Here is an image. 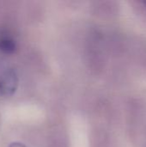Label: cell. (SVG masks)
Wrapping results in <instances>:
<instances>
[{"label": "cell", "mask_w": 146, "mask_h": 147, "mask_svg": "<svg viewBox=\"0 0 146 147\" xmlns=\"http://www.w3.org/2000/svg\"><path fill=\"white\" fill-rule=\"evenodd\" d=\"M9 147H26L24 145H22V144H20V143H14V144H12V145H10V146Z\"/></svg>", "instance_id": "obj_3"}, {"label": "cell", "mask_w": 146, "mask_h": 147, "mask_svg": "<svg viewBox=\"0 0 146 147\" xmlns=\"http://www.w3.org/2000/svg\"><path fill=\"white\" fill-rule=\"evenodd\" d=\"M18 85V78L13 70L4 71L0 77V93L4 96L13 94Z\"/></svg>", "instance_id": "obj_1"}, {"label": "cell", "mask_w": 146, "mask_h": 147, "mask_svg": "<svg viewBox=\"0 0 146 147\" xmlns=\"http://www.w3.org/2000/svg\"><path fill=\"white\" fill-rule=\"evenodd\" d=\"M15 44L13 40L9 37H3L0 39V49L5 53H11L15 50Z\"/></svg>", "instance_id": "obj_2"}]
</instances>
